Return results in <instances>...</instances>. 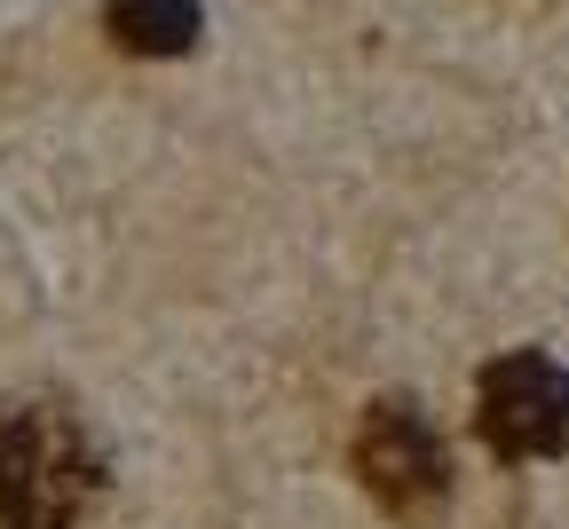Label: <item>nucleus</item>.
Listing matches in <instances>:
<instances>
[{"mask_svg":"<svg viewBox=\"0 0 569 529\" xmlns=\"http://www.w3.org/2000/svg\"><path fill=\"white\" fill-rule=\"evenodd\" d=\"M96 482V442L63 403H0V529H80Z\"/></svg>","mask_w":569,"mask_h":529,"instance_id":"nucleus-1","label":"nucleus"},{"mask_svg":"<svg viewBox=\"0 0 569 529\" xmlns=\"http://www.w3.org/2000/svg\"><path fill=\"white\" fill-rule=\"evenodd\" d=\"M356 475H365V490L411 529H427L443 513V498H451L443 435L427 427V411L411 396H380L365 411V427H356Z\"/></svg>","mask_w":569,"mask_h":529,"instance_id":"nucleus-2","label":"nucleus"},{"mask_svg":"<svg viewBox=\"0 0 569 529\" xmlns=\"http://www.w3.org/2000/svg\"><path fill=\"white\" fill-rule=\"evenodd\" d=\"M475 427L498 459H553L569 450V371L553 356H507L482 371Z\"/></svg>","mask_w":569,"mask_h":529,"instance_id":"nucleus-3","label":"nucleus"},{"mask_svg":"<svg viewBox=\"0 0 569 529\" xmlns=\"http://www.w3.org/2000/svg\"><path fill=\"white\" fill-rule=\"evenodd\" d=\"M103 24L134 56H190L198 48V0H111Z\"/></svg>","mask_w":569,"mask_h":529,"instance_id":"nucleus-4","label":"nucleus"}]
</instances>
